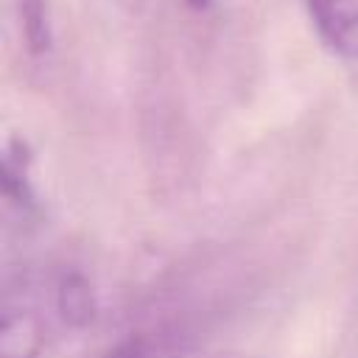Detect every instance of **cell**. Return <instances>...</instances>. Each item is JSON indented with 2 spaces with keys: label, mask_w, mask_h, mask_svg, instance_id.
Returning a JSON list of instances; mask_svg holds the SVG:
<instances>
[{
  "label": "cell",
  "mask_w": 358,
  "mask_h": 358,
  "mask_svg": "<svg viewBox=\"0 0 358 358\" xmlns=\"http://www.w3.org/2000/svg\"><path fill=\"white\" fill-rule=\"evenodd\" d=\"M187 3H190L193 8H207V6L213 3V0H187Z\"/></svg>",
  "instance_id": "obj_7"
},
{
  "label": "cell",
  "mask_w": 358,
  "mask_h": 358,
  "mask_svg": "<svg viewBox=\"0 0 358 358\" xmlns=\"http://www.w3.org/2000/svg\"><path fill=\"white\" fill-rule=\"evenodd\" d=\"M48 316L28 285L8 288L3 302V358H39L48 344Z\"/></svg>",
  "instance_id": "obj_1"
},
{
  "label": "cell",
  "mask_w": 358,
  "mask_h": 358,
  "mask_svg": "<svg viewBox=\"0 0 358 358\" xmlns=\"http://www.w3.org/2000/svg\"><path fill=\"white\" fill-rule=\"evenodd\" d=\"M28 168H31V157L25 143L11 140L3 157V199H6V207L17 210L20 215H28L36 210V193H34Z\"/></svg>",
  "instance_id": "obj_4"
},
{
  "label": "cell",
  "mask_w": 358,
  "mask_h": 358,
  "mask_svg": "<svg viewBox=\"0 0 358 358\" xmlns=\"http://www.w3.org/2000/svg\"><path fill=\"white\" fill-rule=\"evenodd\" d=\"M50 308L67 327H87L95 319V294L81 271H62L50 288Z\"/></svg>",
  "instance_id": "obj_3"
},
{
  "label": "cell",
  "mask_w": 358,
  "mask_h": 358,
  "mask_svg": "<svg viewBox=\"0 0 358 358\" xmlns=\"http://www.w3.org/2000/svg\"><path fill=\"white\" fill-rule=\"evenodd\" d=\"M182 327H154V330H137L106 347L98 358H171L182 347Z\"/></svg>",
  "instance_id": "obj_5"
},
{
  "label": "cell",
  "mask_w": 358,
  "mask_h": 358,
  "mask_svg": "<svg viewBox=\"0 0 358 358\" xmlns=\"http://www.w3.org/2000/svg\"><path fill=\"white\" fill-rule=\"evenodd\" d=\"M20 22L25 34V45L34 56L50 50V14L45 0H20Z\"/></svg>",
  "instance_id": "obj_6"
},
{
  "label": "cell",
  "mask_w": 358,
  "mask_h": 358,
  "mask_svg": "<svg viewBox=\"0 0 358 358\" xmlns=\"http://www.w3.org/2000/svg\"><path fill=\"white\" fill-rule=\"evenodd\" d=\"M319 39L341 59H358V0H305Z\"/></svg>",
  "instance_id": "obj_2"
}]
</instances>
